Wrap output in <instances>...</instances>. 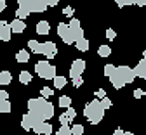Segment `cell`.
<instances>
[{
	"label": "cell",
	"instance_id": "obj_43",
	"mask_svg": "<svg viewBox=\"0 0 146 135\" xmlns=\"http://www.w3.org/2000/svg\"><path fill=\"white\" fill-rule=\"evenodd\" d=\"M5 7H7V2H5V0H0V12H4Z\"/></svg>",
	"mask_w": 146,
	"mask_h": 135
},
{
	"label": "cell",
	"instance_id": "obj_28",
	"mask_svg": "<svg viewBox=\"0 0 146 135\" xmlns=\"http://www.w3.org/2000/svg\"><path fill=\"white\" fill-rule=\"evenodd\" d=\"M0 113H11V102L9 101L0 102Z\"/></svg>",
	"mask_w": 146,
	"mask_h": 135
},
{
	"label": "cell",
	"instance_id": "obj_32",
	"mask_svg": "<svg viewBox=\"0 0 146 135\" xmlns=\"http://www.w3.org/2000/svg\"><path fill=\"white\" fill-rule=\"evenodd\" d=\"M118 7H127V5H132L134 0H115Z\"/></svg>",
	"mask_w": 146,
	"mask_h": 135
},
{
	"label": "cell",
	"instance_id": "obj_19",
	"mask_svg": "<svg viewBox=\"0 0 146 135\" xmlns=\"http://www.w3.org/2000/svg\"><path fill=\"white\" fill-rule=\"evenodd\" d=\"M52 82H54V88L61 90V88L66 85V82H68V80H66V76H56V78H54Z\"/></svg>",
	"mask_w": 146,
	"mask_h": 135
},
{
	"label": "cell",
	"instance_id": "obj_20",
	"mask_svg": "<svg viewBox=\"0 0 146 135\" xmlns=\"http://www.w3.org/2000/svg\"><path fill=\"white\" fill-rule=\"evenodd\" d=\"M11 33H12L11 24H7V26L4 28V31L0 33V40H2V42H9V40H11Z\"/></svg>",
	"mask_w": 146,
	"mask_h": 135
},
{
	"label": "cell",
	"instance_id": "obj_37",
	"mask_svg": "<svg viewBox=\"0 0 146 135\" xmlns=\"http://www.w3.org/2000/svg\"><path fill=\"white\" fill-rule=\"evenodd\" d=\"M132 94H134V97H136V99H141L143 95H144V90H143V88H136Z\"/></svg>",
	"mask_w": 146,
	"mask_h": 135
},
{
	"label": "cell",
	"instance_id": "obj_30",
	"mask_svg": "<svg viewBox=\"0 0 146 135\" xmlns=\"http://www.w3.org/2000/svg\"><path fill=\"white\" fill-rule=\"evenodd\" d=\"M106 38H108L110 42H113L115 38H117V31H115V30H111V28H108V30H106Z\"/></svg>",
	"mask_w": 146,
	"mask_h": 135
},
{
	"label": "cell",
	"instance_id": "obj_33",
	"mask_svg": "<svg viewBox=\"0 0 146 135\" xmlns=\"http://www.w3.org/2000/svg\"><path fill=\"white\" fill-rule=\"evenodd\" d=\"M101 104H103V107H104V111L106 109H110L113 106V102H111V99H108V97H104V99H101Z\"/></svg>",
	"mask_w": 146,
	"mask_h": 135
},
{
	"label": "cell",
	"instance_id": "obj_7",
	"mask_svg": "<svg viewBox=\"0 0 146 135\" xmlns=\"http://www.w3.org/2000/svg\"><path fill=\"white\" fill-rule=\"evenodd\" d=\"M85 71V61L84 59H75L70 66V78H82V73Z\"/></svg>",
	"mask_w": 146,
	"mask_h": 135
},
{
	"label": "cell",
	"instance_id": "obj_26",
	"mask_svg": "<svg viewBox=\"0 0 146 135\" xmlns=\"http://www.w3.org/2000/svg\"><path fill=\"white\" fill-rule=\"evenodd\" d=\"M56 135H71V126H68V125H61V128L56 132Z\"/></svg>",
	"mask_w": 146,
	"mask_h": 135
},
{
	"label": "cell",
	"instance_id": "obj_9",
	"mask_svg": "<svg viewBox=\"0 0 146 135\" xmlns=\"http://www.w3.org/2000/svg\"><path fill=\"white\" fill-rule=\"evenodd\" d=\"M58 54V45L54 42H44L42 43V55H45L47 59H52Z\"/></svg>",
	"mask_w": 146,
	"mask_h": 135
},
{
	"label": "cell",
	"instance_id": "obj_13",
	"mask_svg": "<svg viewBox=\"0 0 146 135\" xmlns=\"http://www.w3.org/2000/svg\"><path fill=\"white\" fill-rule=\"evenodd\" d=\"M36 33L38 35H49V31H50V24L47 23V21H38L36 23Z\"/></svg>",
	"mask_w": 146,
	"mask_h": 135
},
{
	"label": "cell",
	"instance_id": "obj_42",
	"mask_svg": "<svg viewBox=\"0 0 146 135\" xmlns=\"http://www.w3.org/2000/svg\"><path fill=\"white\" fill-rule=\"evenodd\" d=\"M134 4H136L137 7H144V5H146V0H134Z\"/></svg>",
	"mask_w": 146,
	"mask_h": 135
},
{
	"label": "cell",
	"instance_id": "obj_31",
	"mask_svg": "<svg viewBox=\"0 0 146 135\" xmlns=\"http://www.w3.org/2000/svg\"><path fill=\"white\" fill-rule=\"evenodd\" d=\"M70 121H73V120H71V118L68 116L66 113H63L61 116H59V123H61V125H70Z\"/></svg>",
	"mask_w": 146,
	"mask_h": 135
},
{
	"label": "cell",
	"instance_id": "obj_6",
	"mask_svg": "<svg viewBox=\"0 0 146 135\" xmlns=\"http://www.w3.org/2000/svg\"><path fill=\"white\" fill-rule=\"evenodd\" d=\"M58 35H59V38L66 45H73V43H75V38H73L71 30H70V26L66 23H59L58 24Z\"/></svg>",
	"mask_w": 146,
	"mask_h": 135
},
{
	"label": "cell",
	"instance_id": "obj_8",
	"mask_svg": "<svg viewBox=\"0 0 146 135\" xmlns=\"http://www.w3.org/2000/svg\"><path fill=\"white\" fill-rule=\"evenodd\" d=\"M68 26H70V30H71V35H73V38H75V42L82 40V38H84V28L80 26V21H78V19L71 17V21H70Z\"/></svg>",
	"mask_w": 146,
	"mask_h": 135
},
{
	"label": "cell",
	"instance_id": "obj_29",
	"mask_svg": "<svg viewBox=\"0 0 146 135\" xmlns=\"http://www.w3.org/2000/svg\"><path fill=\"white\" fill-rule=\"evenodd\" d=\"M82 133H84V126L82 125L77 123V125L71 126V135H82Z\"/></svg>",
	"mask_w": 146,
	"mask_h": 135
},
{
	"label": "cell",
	"instance_id": "obj_17",
	"mask_svg": "<svg viewBox=\"0 0 146 135\" xmlns=\"http://www.w3.org/2000/svg\"><path fill=\"white\" fill-rule=\"evenodd\" d=\"M45 130H47V121H38V123L33 126V132H35L36 135H44Z\"/></svg>",
	"mask_w": 146,
	"mask_h": 135
},
{
	"label": "cell",
	"instance_id": "obj_15",
	"mask_svg": "<svg viewBox=\"0 0 146 135\" xmlns=\"http://www.w3.org/2000/svg\"><path fill=\"white\" fill-rule=\"evenodd\" d=\"M28 49L35 54H42V43L40 42H36V40H30L28 42Z\"/></svg>",
	"mask_w": 146,
	"mask_h": 135
},
{
	"label": "cell",
	"instance_id": "obj_12",
	"mask_svg": "<svg viewBox=\"0 0 146 135\" xmlns=\"http://www.w3.org/2000/svg\"><path fill=\"white\" fill-rule=\"evenodd\" d=\"M11 30H12V33H23L26 30V24L21 19H14V21H11Z\"/></svg>",
	"mask_w": 146,
	"mask_h": 135
},
{
	"label": "cell",
	"instance_id": "obj_25",
	"mask_svg": "<svg viewBox=\"0 0 146 135\" xmlns=\"http://www.w3.org/2000/svg\"><path fill=\"white\" fill-rule=\"evenodd\" d=\"M40 94H42L44 99H49V97H52V95H54V90H52L50 87H44V88L40 90Z\"/></svg>",
	"mask_w": 146,
	"mask_h": 135
},
{
	"label": "cell",
	"instance_id": "obj_4",
	"mask_svg": "<svg viewBox=\"0 0 146 135\" xmlns=\"http://www.w3.org/2000/svg\"><path fill=\"white\" fill-rule=\"evenodd\" d=\"M35 73L44 80H54L56 78V66H52L49 61H38L35 64Z\"/></svg>",
	"mask_w": 146,
	"mask_h": 135
},
{
	"label": "cell",
	"instance_id": "obj_18",
	"mask_svg": "<svg viewBox=\"0 0 146 135\" xmlns=\"http://www.w3.org/2000/svg\"><path fill=\"white\" fill-rule=\"evenodd\" d=\"M12 80V74L9 71H0V85H9Z\"/></svg>",
	"mask_w": 146,
	"mask_h": 135
},
{
	"label": "cell",
	"instance_id": "obj_11",
	"mask_svg": "<svg viewBox=\"0 0 146 135\" xmlns=\"http://www.w3.org/2000/svg\"><path fill=\"white\" fill-rule=\"evenodd\" d=\"M134 73H136L137 78H144V80H146V59H144V57H143V59H141L137 64H136Z\"/></svg>",
	"mask_w": 146,
	"mask_h": 135
},
{
	"label": "cell",
	"instance_id": "obj_24",
	"mask_svg": "<svg viewBox=\"0 0 146 135\" xmlns=\"http://www.w3.org/2000/svg\"><path fill=\"white\" fill-rule=\"evenodd\" d=\"M28 16H30V12L25 11V9H17V11H16V19H21V21H25Z\"/></svg>",
	"mask_w": 146,
	"mask_h": 135
},
{
	"label": "cell",
	"instance_id": "obj_38",
	"mask_svg": "<svg viewBox=\"0 0 146 135\" xmlns=\"http://www.w3.org/2000/svg\"><path fill=\"white\" fill-rule=\"evenodd\" d=\"M104 97H106V92H104L103 88H99V90L96 92V99H99V101H101V99H104Z\"/></svg>",
	"mask_w": 146,
	"mask_h": 135
},
{
	"label": "cell",
	"instance_id": "obj_10",
	"mask_svg": "<svg viewBox=\"0 0 146 135\" xmlns=\"http://www.w3.org/2000/svg\"><path fill=\"white\" fill-rule=\"evenodd\" d=\"M38 121H42V120H38V118H35L33 114L26 113V114H23V118H21V126L25 130H33V126L38 123Z\"/></svg>",
	"mask_w": 146,
	"mask_h": 135
},
{
	"label": "cell",
	"instance_id": "obj_45",
	"mask_svg": "<svg viewBox=\"0 0 146 135\" xmlns=\"http://www.w3.org/2000/svg\"><path fill=\"white\" fill-rule=\"evenodd\" d=\"M143 57H144V59H146V50H144V52H143Z\"/></svg>",
	"mask_w": 146,
	"mask_h": 135
},
{
	"label": "cell",
	"instance_id": "obj_40",
	"mask_svg": "<svg viewBox=\"0 0 146 135\" xmlns=\"http://www.w3.org/2000/svg\"><path fill=\"white\" fill-rule=\"evenodd\" d=\"M71 83H73V87H80L84 83V80L82 78H75V80H71Z\"/></svg>",
	"mask_w": 146,
	"mask_h": 135
},
{
	"label": "cell",
	"instance_id": "obj_3",
	"mask_svg": "<svg viewBox=\"0 0 146 135\" xmlns=\"http://www.w3.org/2000/svg\"><path fill=\"white\" fill-rule=\"evenodd\" d=\"M84 116L89 120V123L98 125L103 120V116H104V107H103L101 101L99 99H94V101L87 102L85 107H84Z\"/></svg>",
	"mask_w": 146,
	"mask_h": 135
},
{
	"label": "cell",
	"instance_id": "obj_35",
	"mask_svg": "<svg viewBox=\"0 0 146 135\" xmlns=\"http://www.w3.org/2000/svg\"><path fill=\"white\" fill-rule=\"evenodd\" d=\"M64 113H66V114H68V116H70V118H71V120H75V116H77V111H75V109H73V107H71V106H70V107H68V109H66V111H64Z\"/></svg>",
	"mask_w": 146,
	"mask_h": 135
},
{
	"label": "cell",
	"instance_id": "obj_5",
	"mask_svg": "<svg viewBox=\"0 0 146 135\" xmlns=\"http://www.w3.org/2000/svg\"><path fill=\"white\" fill-rule=\"evenodd\" d=\"M17 5L28 12H45L49 7L45 0H17Z\"/></svg>",
	"mask_w": 146,
	"mask_h": 135
},
{
	"label": "cell",
	"instance_id": "obj_1",
	"mask_svg": "<svg viewBox=\"0 0 146 135\" xmlns=\"http://www.w3.org/2000/svg\"><path fill=\"white\" fill-rule=\"evenodd\" d=\"M28 113L33 114L35 118L45 121L54 116V106L44 97H33L28 101Z\"/></svg>",
	"mask_w": 146,
	"mask_h": 135
},
{
	"label": "cell",
	"instance_id": "obj_36",
	"mask_svg": "<svg viewBox=\"0 0 146 135\" xmlns=\"http://www.w3.org/2000/svg\"><path fill=\"white\" fill-rule=\"evenodd\" d=\"M63 14L68 16V17H71V16H73V7H71V5H66V7L63 9Z\"/></svg>",
	"mask_w": 146,
	"mask_h": 135
},
{
	"label": "cell",
	"instance_id": "obj_2",
	"mask_svg": "<svg viewBox=\"0 0 146 135\" xmlns=\"http://www.w3.org/2000/svg\"><path fill=\"white\" fill-rule=\"evenodd\" d=\"M136 80V73L132 68L129 66H117L113 74L110 76V82H111V85L118 90V88H123L125 85H129Z\"/></svg>",
	"mask_w": 146,
	"mask_h": 135
},
{
	"label": "cell",
	"instance_id": "obj_14",
	"mask_svg": "<svg viewBox=\"0 0 146 135\" xmlns=\"http://www.w3.org/2000/svg\"><path fill=\"white\" fill-rule=\"evenodd\" d=\"M16 61H17V63H28V61H30V52L25 50V49L19 50V52L16 54Z\"/></svg>",
	"mask_w": 146,
	"mask_h": 135
},
{
	"label": "cell",
	"instance_id": "obj_16",
	"mask_svg": "<svg viewBox=\"0 0 146 135\" xmlns=\"http://www.w3.org/2000/svg\"><path fill=\"white\" fill-rule=\"evenodd\" d=\"M75 47H77L80 52H87V50H89V47H90V43H89L87 38H82V40L75 42Z\"/></svg>",
	"mask_w": 146,
	"mask_h": 135
},
{
	"label": "cell",
	"instance_id": "obj_22",
	"mask_svg": "<svg viewBox=\"0 0 146 135\" xmlns=\"http://www.w3.org/2000/svg\"><path fill=\"white\" fill-rule=\"evenodd\" d=\"M19 82L25 83V85H28V83L31 82V73H28V71H21V73H19Z\"/></svg>",
	"mask_w": 146,
	"mask_h": 135
},
{
	"label": "cell",
	"instance_id": "obj_21",
	"mask_svg": "<svg viewBox=\"0 0 146 135\" xmlns=\"http://www.w3.org/2000/svg\"><path fill=\"white\" fill-rule=\"evenodd\" d=\"M71 106V99L68 97V95H63V97H59V107H63L64 111Z\"/></svg>",
	"mask_w": 146,
	"mask_h": 135
},
{
	"label": "cell",
	"instance_id": "obj_23",
	"mask_svg": "<svg viewBox=\"0 0 146 135\" xmlns=\"http://www.w3.org/2000/svg\"><path fill=\"white\" fill-rule=\"evenodd\" d=\"M98 54H99L101 57H108L110 54H111V49H110L108 45H101V47L98 49Z\"/></svg>",
	"mask_w": 146,
	"mask_h": 135
},
{
	"label": "cell",
	"instance_id": "obj_34",
	"mask_svg": "<svg viewBox=\"0 0 146 135\" xmlns=\"http://www.w3.org/2000/svg\"><path fill=\"white\" fill-rule=\"evenodd\" d=\"M111 135H136V133H132V132H125V130H122V128H117Z\"/></svg>",
	"mask_w": 146,
	"mask_h": 135
},
{
	"label": "cell",
	"instance_id": "obj_44",
	"mask_svg": "<svg viewBox=\"0 0 146 135\" xmlns=\"http://www.w3.org/2000/svg\"><path fill=\"white\" fill-rule=\"evenodd\" d=\"M5 26H7V23H5V21H0V33L4 31V28H5Z\"/></svg>",
	"mask_w": 146,
	"mask_h": 135
},
{
	"label": "cell",
	"instance_id": "obj_39",
	"mask_svg": "<svg viewBox=\"0 0 146 135\" xmlns=\"http://www.w3.org/2000/svg\"><path fill=\"white\" fill-rule=\"evenodd\" d=\"M2 101H9V94L5 90H0V102Z\"/></svg>",
	"mask_w": 146,
	"mask_h": 135
},
{
	"label": "cell",
	"instance_id": "obj_46",
	"mask_svg": "<svg viewBox=\"0 0 146 135\" xmlns=\"http://www.w3.org/2000/svg\"><path fill=\"white\" fill-rule=\"evenodd\" d=\"M44 135H52V133H44Z\"/></svg>",
	"mask_w": 146,
	"mask_h": 135
},
{
	"label": "cell",
	"instance_id": "obj_27",
	"mask_svg": "<svg viewBox=\"0 0 146 135\" xmlns=\"http://www.w3.org/2000/svg\"><path fill=\"white\" fill-rule=\"evenodd\" d=\"M115 68H117V66H113V64H106V66H104V69H103V73H104V76H108V78H110V76H111V74H113V71H115Z\"/></svg>",
	"mask_w": 146,
	"mask_h": 135
},
{
	"label": "cell",
	"instance_id": "obj_41",
	"mask_svg": "<svg viewBox=\"0 0 146 135\" xmlns=\"http://www.w3.org/2000/svg\"><path fill=\"white\" fill-rule=\"evenodd\" d=\"M45 4H47L49 7H54V5L59 4V0H45Z\"/></svg>",
	"mask_w": 146,
	"mask_h": 135
}]
</instances>
